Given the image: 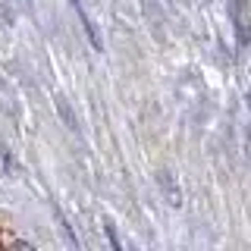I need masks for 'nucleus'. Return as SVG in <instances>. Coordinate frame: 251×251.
Returning a JSON list of instances; mask_svg holds the SVG:
<instances>
[{
	"label": "nucleus",
	"instance_id": "nucleus-1",
	"mask_svg": "<svg viewBox=\"0 0 251 251\" xmlns=\"http://www.w3.org/2000/svg\"><path fill=\"white\" fill-rule=\"evenodd\" d=\"M229 16L242 44H251V0H229Z\"/></svg>",
	"mask_w": 251,
	"mask_h": 251
},
{
	"label": "nucleus",
	"instance_id": "nucleus-2",
	"mask_svg": "<svg viewBox=\"0 0 251 251\" xmlns=\"http://www.w3.org/2000/svg\"><path fill=\"white\" fill-rule=\"evenodd\" d=\"M69 6L78 13V19H82V28H85V35H88V41H91V47L94 50H100L104 47V41H100V35H98V28H94V19L88 13H85V6H82V0H69Z\"/></svg>",
	"mask_w": 251,
	"mask_h": 251
},
{
	"label": "nucleus",
	"instance_id": "nucleus-3",
	"mask_svg": "<svg viewBox=\"0 0 251 251\" xmlns=\"http://www.w3.org/2000/svg\"><path fill=\"white\" fill-rule=\"evenodd\" d=\"M107 235H110V242H113V248H120V239H116V232H113V226L107 223Z\"/></svg>",
	"mask_w": 251,
	"mask_h": 251
}]
</instances>
